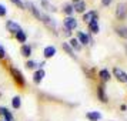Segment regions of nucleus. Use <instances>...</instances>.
Instances as JSON below:
<instances>
[{
  "mask_svg": "<svg viewBox=\"0 0 127 121\" xmlns=\"http://www.w3.org/2000/svg\"><path fill=\"white\" fill-rule=\"evenodd\" d=\"M116 17L119 20H124L127 17V4L126 3H119L116 7Z\"/></svg>",
  "mask_w": 127,
  "mask_h": 121,
  "instance_id": "nucleus-1",
  "label": "nucleus"
},
{
  "mask_svg": "<svg viewBox=\"0 0 127 121\" xmlns=\"http://www.w3.org/2000/svg\"><path fill=\"white\" fill-rule=\"evenodd\" d=\"M10 73H12V75H13V80L16 81L20 87H23L24 84H26V80H24V77H23V74H22V71H20V70L10 69Z\"/></svg>",
  "mask_w": 127,
  "mask_h": 121,
  "instance_id": "nucleus-2",
  "label": "nucleus"
},
{
  "mask_svg": "<svg viewBox=\"0 0 127 121\" xmlns=\"http://www.w3.org/2000/svg\"><path fill=\"white\" fill-rule=\"evenodd\" d=\"M113 75L116 77L117 81H120V83H127V73L123 71L121 69H119V67H114V69H113Z\"/></svg>",
  "mask_w": 127,
  "mask_h": 121,
  "instance_id": "nucleus-3",
  "label": "nucleus"
},
{
  "mask_svg": "<svg viewBox=\"0 0 127 121\" xmlns=\"http://www.w3.org/2000/svg\"><path fill=\"white\" fill-rule=\"evenodd\" d=\"M64 29H67V30H74L76 27H77V20H76L73 16H66V19H64Z\"/></svg>",
  "mask_w": 127,
  "mask_h": 121,
  "instance_id": "nucleus-4",
  "label": "nucleus"
},
{
  "mask_svg": "<svg viewBox=\"0 0 127 121\" xmlns=\"http://www.w3.org/2000/svg\"><path fill=\"white\" fill-rule=\"evenodd\" d=\"M6 29H7L9 33H12V34H14V36L17 34L19 31H22V27H20L16 22H13V20H9L6 23Z\"/></svg>",
  "mask_w": 127,
  "mask_h": 121,
  "instance_id": "nucleus-5",
  "label": "nucleus"
},
{
  "mask_svg": "<svg viewBox=\"0 0 127 121\" xmlns=\"http://www.w3.org/2000/svg\"><path fill=\"white\" fill-rule=\"evenodd\" d=\"M0 117H3L4 121H14V117H13L12 111H9L6 107H0Z\"/></svg>",
  "mask_w": 127,
  "mask_h": 121,
  "instance_id": "nucleus-6",
  "label": "nucleus"
},
{
  "mask_svg": "<svg viewBox=\"0 0 127 121\" xmlns=\"http://www.w3.org/2000/svg\"><path fill=\"white\" fill-rule=\"evenodd\" d=\"M41 22L46 24L49 29H52V30H56V22L53 20L50 16H47V14H43V17H41Z\"/></svg>",
  "mask_w": 127,
  "mask_h": 121,
  "instance_id": "nucleus-7",
  "label": "nucleus"
},
{
  "mask_svg": "<svg viewBox=\"0 0 127 121\" xmlns=\"http://www.w3.org/2000/svg\"><path fill=\"white\" fill-rule=\"evenodd\" d=\"M44 75H46V73H44V70H43V69L36 70L34 74H33V81H34L36 84H40L41 80L44 78Z\"/></svg>",
  "mask_w": 127,
  "mask_h": 121,
  "instance_id": "nucleus-8",
  "label": "nucleus"
},
{
  "mask_svg": "<svg viewBox=\"0 0 127 121\" xmlns=\"http://www.w3.org/2000/svg\"><path fill=\"white\" fill-rule=\"evenodd\" d=\"M77 40L80 41V44H89L90 43V36L86 34L84 31H77Z\"/></svg>",
  "mask_w": 127,
  "mask_h": 121,
  "instance_id": "nucleus-9",
  "label": "nucleus"
},
{
  "mask_svg": "<svg viewBox=\"0 0 127 121\" xmlns=\"http://www.w3.org/2000/svg\"><path fill=\"white\" fill-rule=\"evenodd\" d=\"M97 97L101 103H107V101H109V100H107V96H106V91H104V87L101 86V84L97 87Z\"/></svg>",
  "mask_w": 127,
  "mask_h": 121,
  "instance_id": "nucleus-10",
  "label": "nucleus"
},
{
  "mask_svg": "<svg viewBox=\"0 0 127 121\" xmlns=\"http://www.w3.org/2000/svg\"><path fill=\"white\" fill-rule=\"evenodd\" d=\"M86 117H87V120H90V121H100L101 120V114L98 111H89L86 114Z\"/></svg>",
  "mask_w": 127,
  "mask_h": 121,
  "instance_id": "nucleus-11",
  "label": "nucleus"
},
{
  "mask_svg": "<svg viewBox=\"0 0 127 121\" xmlns=\"http://www.w3.org/2000/svg\"><path fill=\"white\" fill-rule=\"evenodd\" d=\"M54 54H56V47H53V46H47L46 48L43 50V56H44V58H52Z\"/></svg>",
  "mask_w": 127,
  "mask_h": 121,
  "instance_id": "nucleus-12",
  "label": "nucleus"
},
{
  "mask_svg": "<svg viewBox=\"0 0 127 121\" xmlns=\"http://www.w3.org/2000/svg\"><path fill=\"white\" fill-rule=\"evenodd\" d=\"M73 9H74V12H77V13H84L86 12V3L83 1V0H80V1H77V3H74L73 4Z\"/></svg>",
  "mask_w": 127,
  "mask_h": 121,
  "instance_id": "nucleus-13",
  "label": "nucleus"
},
{
  "mask_svg": "<svg viewBox=\"0 0 127 121\" xmlns=\"http://www.w3.org/2000/svg\"><path fill=\"white\" fill-rule=\"evenodd\" d=\"M98 77H100V80H101V81L107 83V81H109L110 78H111V74H110L109 70L103 69V70H100V71H98Z\"/></svg>",
  "mask_w": 127,
  "mask_h": 121,
  "instance_id": "nucleus-14",
  "label": "nucleus"
},
{
  "mask_svg": "<svg viewBox=\"0 0 127 121\" xmlns=\"http://www.w3.org/2000/svg\"><path fill=\"white\" fill-rule=\"evenodd\" d=\"M29 7H30V12H32V14L34 16L37 20H41V17H43V14L40 13V10L37 9V7L33 4V3H29Z\"/></svg>",
  "mask_w": 127,
  "mask_h": 121,
  "instance_id": "nucleus-15",
  "label": "nucleus"
},
{
  "mask_svg": "<svg viewBox=\"0 0 127 121\" xmlns=\"http://www.w3.org/2000/svg\"><path fill=\"white\" fill-rule=\"evenodd\" d=\"M94 19H97V13L96 12H87V13H84L83 14V20L86 22V23H90V22H93Z\"/></svg>",
  "mask_w": 127,
  "mask_h": 121,
  "instance_id": "nucleus-16",
  "label": "nucleus"
},
{
  "mask_svg": "<svg viewBox=\"0 0 127 121\" xmlns=\"http://www.w3.org/2000/svg\"><path fill=\"white\" fill-rule=\"evenodd\" d=\"M63 50H64L66 53H67V54H69V56H70L71 58H74V60H77V56L74 54V50H73V48L70 47V44H69V43H63Z\"/></svg>",
  "mask_w": 127,
  "mask_h": 121,
  "instance_id": "nucleus-17",
  "label": "nucleus"
},
{
  "mask_svg": "<svg viewBox=\"0 0 127 121\" xmlns=\"http://www.w3.org/2000/svg\"><path fill=\"white\" fill-rule=\"evenodd\" d=\"M116 33H117V36H120L121 39H127V26L116 27Z\"/></svg>",
  "mask_w": 127,
  "mask_h": 121,
  "instance_id": "nucleus-18",
  "label": "nucleus"
},
{
  "mask_svg": "<svg viewBox=\"0 0 127 121\" xmlns=\"http://www.w3.org/2000/svg\"><path fill=\"white\" fill-rule=\"evenodd\" d=\"M70 47L74 50V51H80L81 50V44H80V41L77 40L76 37H73V39H70Z\"/></svg>",
  "mask_w": 127,
  "mask_h": 121,
  "instance_id": "nucleus-19",
  "label": "nucleus"
},
{
  "mask_svg": "<svg viewBox=\"0 0 127 121\" xmlns=\"http://www.w3.org/2000/svg\"><path fill=\"white\" fill-rule=\"evenodd\" d=\"M97 20H98V19H94L93 22H90V23H89V29H90V31H92V33H94V34H97L98 31H100Z\"/></svg>",
  "mask_w": 127,
  "mask_h": 121,
  "instance_id": "nucleus-20",
  "label": "nucleus"
},
{
  "mask_svg": "<svg viewBox=\"0 0 127 121\" xmlns=\"http://www.w3.org/2000/svg\"><path fill=\"white\" fill-rule=\"evenodd\" d=\"M20 53H22L23 57H30V56H32V47H30L29 44H23L22 48H20Z\"/></svg>",
  "mask_w": 127,
  "mask_h": 121,
  "instance_id": "nucleus-21",
  "label": "nucleus"
},
{
  "mask_svg": "<svg viewBox=\"0 0 127 121\" xmlns=\"http://www.w3.org/2000/svg\"><path fill=\"white\" fill-rule=\"evenodd\" d=\"M16 39H17V41H20L22 44H26V40H27V34L24 33L23 30H22V31H19L17 34H16Z\"/></svg>",
  "mask_w": 127,
  "mask_h": 121,
  "instance_id": "nucleus-22",
  "label": "nucleus"
},
{
  "mask_svg": "<svg viewBox=\"0 0 127 121\" xmlns=\"http://www.w3.org/2000/svg\"><path fill=\"white\" fill-rule=\"evenodd\" d=\"M20 105H22V100H20V97L19 96H14V97L12 98V107L13 108H20Z\"/></svg>",
  "mask_w": 127,
  "mask_h": 121,
  "instance_id": "nucleus-23",
  "label": "nucleus"
},
{
  "mask_svg": "<svg viewBox=\"0 0 127 121\" xmlns=\"http://www.w3.org/2000/svg\"><path fill=\"white\" fill-rule=\"evenodd\" d=\"M41 6H43V9L46 10V12H56V7L53 6V4H50L49 1H41Z\"/></svg>",
  "mask_w": 127,
  "mask_h": 121,
  "instance_id": "nucleus-24",
  "label": "nucleus"
},
{
  "mask_svg": "<svg viewBox=\"0 0 127 121\" xmlns=\"http://www.w3.org/2000/svg\"><path fill=\"white\" fill-rule=\"evenodd\" d=\"M63 12L66 13L67 16H71V14H73V12H74V9H73V4H64Z\"/></svg>",
  "mask_w": 127,
  "mask_h": 121,
  "instance_id": "nucleus-25",
  "label": "nucleus"
},
{
  "mask_svg": "<svg viewBox=\"0 0 127 121\" xmlns=\"http://www.w3.org/2000/svg\"><path fill=\"white\" fill-rule=\"evenodd\" d=\"M10 1H12L14 6H17L19 9H22V10H24V7H26V4H24L22 0H10Z\"/></svg>",
  "mask_w": 127,
  "mask_h": 121,
  "instance_id": "nucleus-26",
  "label": "nucleus"
},
{
  "mask_svg": "<svg viewBox=\"0 0 127 121\" xmlns=\"http://www.w3.org/2000/svg\"><path fill=\"white\" fill-rule=\"evenodd\" d=\"M36 66H37V63H36V61H33V60H29V61L26 63V67H27V69H30V70L36 69Z\"/></svg>",
  "mask_w": 127,
  "mask_h": 121,
  "instance_id": "nucleus-27",
  "label": "nucleus"
},
{
  "mask_svg": "<svg viewBox=\"0 0 127 121\" xmlns=\"http://www.w3.org/2000/svg\"><path fill=\"white\" fill-rule=\"evenodd\" d=\"M7 14V9L4 4H0V17H4Z\"/></svg>",
  "mask_w": 127,
  "mask_h": 121,
  "instance_id": "nucleus-28",
  "label": "nucleus"
},
{
  "mask_svg": "<svg viewBox=\"0 0 127 121\" xmlns=\"http://www.w3.org/2000/svg\"><path fill=\"white\" fill-rule=\"evenodd\" d=\"M6 57V50H4V47L0 46V58H4Z\"/></svg>",
  "mask_w": 127,
  "mask_h": 121,
  "instance_id": "nucleus-29",
  "label": "nucleus"
},
{
  "mask_svg": "<svg viewBox=\"0 0 127 121\" xmlns=\"http://www.w3.org/2000/svg\"><path fill=\"white\" fill-rule=\"evenodd\" d=\"M111 1H113V0H101V4H103V6H110Z\"/></svg>",
  "mask_w": 127,
  "mask_h": 121,
  "instance_id": "nucleus-30",
  "label": "nucleus"
},
{
  "mask_svg": "<svg viewBox=\"0 0 127 121\" xmlns=\"http://www.w3.org/2000/svg\"><path fill=\"white\" fill-rule=\"evenodd\" d=\"M120 108H121V111H126V108H127V107H126V104H123V105H121Z\"/></svg>",
  "mask_w": 127,
  "mask_h": 121,
  "instance_id": "nucleus-31",
  "label": "nucleus"
},
{
  "mask_svg": "<svg viewBox=\"0 0 127 121\" xmlns=\"http://www.w3.org/2000/svg\"><path fill=\"white\" fill-rule=\"evenodd\" d=\"M41 1H49V0H41Z\"/></svg>",
  "mask_w": 127,
  "mask_h": 121,
  "instance_id": "nucleus-32",
  "label": "nucleus"
},
{
  "mask_svg": "<svg viewBox=\"0 0 127 121\" xmlns=\"http://www.w3.org/2000/svg\"><path fill=\"white\" fill-rule=\"evenodd\" d=\"M126 53H127V46H126Z\"/></svg>",
  "mask_w": 127,
  "mask_h": 121,
  "instance_id": "nucleus-33",
  "label": "nucleus"
},
{
  "mask_svg": "<svg viewBox=\"0 0 127 121\" xmlns=\"http://www.w3.org/2000/svg\"><path fill=\"white\" fill-rule=\"evenodd\" d=\"M0 121H4V120H0Z\"/></svg>",
  "mask_w": 127,
  "mask_h": 121,
  "instance_id": "nucleus-34",
  "label": "nucleus"
}]
</instances>
